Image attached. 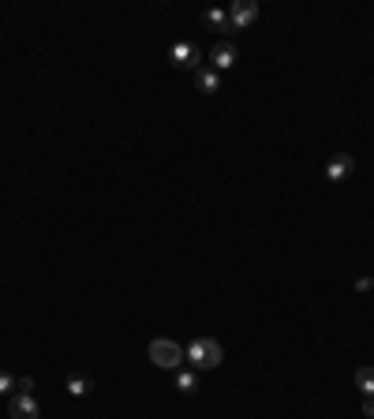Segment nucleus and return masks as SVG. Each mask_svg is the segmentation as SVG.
Segmentation results:
<instances>
[{
	"mask_svg": "<svg viewBox=\"0 0 374 419\" xmlns=\"http://www.w3.org/2000/svg\"><path fill=\"white\" fill-rule=\"evenodd\" d=\"M221 360H225V348L214 337H195L187 345V363L195 371H214V367H221Z\"/></svg>",
	"mask_w": 374,
	"mask_h": 419,
	"instance_id": "1",
	"label": "nucleus"
},
{
	"mask_svg": "<svg viewBox=\"0 0 374 419\" xmlns=\"http://www.w3.org/2000/svg\"><path fill=\"white\" fill-rule=\"evenodd\" d=\"M150 360L158 363V367H165V371H176V367H180V363L187 360V352L176 345V341L158 337V341H150Z\"/></svg>",
	"mask_w": 374,
	"mask_h": 419,
	"instance_id": "2",
	"label": "nucleus"
},
{
	"mask_svg": "<svg viewBox=\"0 0 374 419\" xmlns=\"http://www.w3.org/2000/svg\"><path fill=\"white\" fill-rule=\"evenodd\" d=\"M255 19H258V4H255V0H236V4L228 8V27H233V34L247 30Z\"/></svg>",
	"mask_w": 374,
	"mask_h": 419,
	"instance_id": "3",
	"label": "nucleus"
},
{
	"mask_svg": "<svg viewBox=\"0 0 374 419\" xmlns=\"http://www.w3.org/2000/svg\"><path fill=\"white\" fill-rule=\"evenodd\" d=\"M199 64H202L199 45H191V41L172 45V68H180V71H199Z\"/></svg>",
	"mask_w": 374,
	"mask_h": 419,
	"instance_id": "4",
	"label": "nucleus"
},
{
	"mask_svg": "<svg viewBox=\"0 0 374 419\" xmlns=\"http://www.w3.org/2000/svg\"><path fill=\"white\" fill-rule=\"evenodd\" d=\"M236 57H240V49L233 45V41H217V45L210 49V68L214 71H228L236 64Z\"/></svg>",
	"mask_w": 374,
	"mask_h": 419,
	"instance_id": "5",
	"label": "nucleus"
},
{
	"mask_svg": "<svg viewBox=\"0 0 374 419\" xmlns=\"http://www.w3.org/2000/svg\"><path fill=\"white\" fill-rule=\"evenodd\" d=\"M352 173H356V157H352V154H337V157H329V165H326V180L340 184V180H348Z\"/></svg>",
	"mask_w": 374,
	"mask_h": 419,
	"instance_id": "6",
	"label": "nucleus"
},
{
	"mask_svg": "<svg viewBox=\"0 0 374 419\" xmlns=\"http://www.w3.org/2000/svg\"><path fill=\"white\" fill-rule=\"evenodd\" d=\"M41 416V408H38V401L30 393H15L12 397V419H38Z\"/></svg>",
	"mask_w": 374,
	"mask_h": 419,
	"instance_id": "7",
	"label": "nucleus"
},
{
	"mask_svg": "<svg viewBox=\"0 0 374 419\" xmlns=\"http://www.w3.org/2000/svg\"><path fill=\"white\" fill-rule=\"evenodd\" d=\"M195 83H199V90H202V94H217V90H221V71H214V68H199Z\"/></svg>",
	"mask_w": 374,
	"mask_h": 419,
	"instance_id": "8",
	"label": "nucleus"
},
{
	"mask_svg": "<svg viewBox=\"0 0 374 419\" xmlns=\"http://www.w3.org/2000/svg\"><path fill=\"white\" fill-rule=\"evenodd\" d=\"M94 390V378L90 374H68V393L71 397H86Z\"/></svg>",
	"mask_w": 374,
	"mask_h": 419,
	"instance_id": "9",
	"label": "nucleus"
},
{
	"mask_svg": "<svg viewBox=\"0 0 374 419\" xmlns=\"http://www.w3.org/2000/svg\"><path fill=\"white\" fill-rule=\"evenodd\" d=\"M202 19H206V27H217L221 34H233V27H228V12H221V8H210Z\"/></svg>",
	"mask_w": 374,
	"mask_h": 419,
	"instance_id": "10",
	"label": "nucleus"
},
{
	"mask_svg": "<svg viewBox=\"0 0 374 419\" xmlns=\"http://www.w3.org/2000/svg\"><path fill=\"white\" fill-rule=\"evenodd\" d=\"M356 385L363 390V397H374V367H359L356 371Z\"/></svg>",
	"mask_w": 374,
	"mask_h": 419,
	"instance_id": "11",
	"label": "nucleus"
},
{
	"mask_svg": "<svg viewBox=\"0 0 374 419\" xmlns=\"http://www.w3.org/2000/svg\"><path fill=\"white\" fill-rule=\"evenodd\" d=\"M176 390H180V393H195V390H199V378H195L191 371H180V374H176Z\"/></svg>",
	"mask_w": 374,
	"mask_h": 419,
	"instance_id": "12",
	"label": "nucleus"
},
{
	"mask_svg": "<svg viewBox=\"0 0 374 419\" xmlns=\"http://www.w3.org/2000/svg\"><path fill=\"white\" fill-rule=\"evenodd\" d=\"M15 385H19V382L12 378V374H8V371H0V397H4V393H12Z\"/></svg>",
	"mask_w": 374,
	"mask_h": 419,
	"instance_id": "13",
	"label": "nucleus"
},
{
	"mask_svg": "<svg viewBox=\"0 0 374 419\" xmlns=\"http://www.w3.org/2000/svg\"><path fill=\"white\" fill-rule=\"evenodd\" d=\"M363 416L374 419V397H363Z\"/></svg>",
	"mask_w": 374,
	"mask_h": 419,
	"instance_id": "14",
	"label": "nucleus"
},
{
	"mask_svg": "<svg viewBox=\"0 0 374 419\" xmlns=\"http://www.w3.org/2000/svg\"><path fill=\"white\" fill-rule=\"evenodd\" d=\"M356 288H359V292H370V288H374V281H370V277H359V281H356Z\"/></svg>",
	"mask_w": 374,
	"mask_h": 419,
	"instance_id": "15",
	"label": "nucleus"
}]
</instances>
